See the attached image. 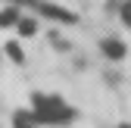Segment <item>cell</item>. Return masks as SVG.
<instances>
[{
	"mask_svg": "<svg viewBox=\"0 0 131 128\" xmlns=\"http://www.w3.org/2000/svg\"><path fill=\"white\" fill-rule=\"evenodd\" d=\"M16 19H19V9L16 6H9V9H0V25H16Z\"/></svg>",
	"mask_w": 131,
	"mask_h": 128,
	"instance_id": "6",
	"label": "cell"
},
{
	"mask_svg": "<svg viewBox=\"0 0 131 128\" xmlns=\"http://www.w3.org/2000/svg\"><path fill=\"white\" fill-rule=\"evenodd\" d=\"M13 128H35V113H13Z\"/></svg>",
	"mask_w": 131,
	"mask_h": 128,
	"instance_id": "4",
	"label": "cell"
},
{
	"mask_svg": "<svg viewBox=\"0 0 131 128\" xmlns=\"http://www.w3.org/2000/svg\"><path fill=\"white\" fill-rule=\"evenodd\" d=\"M19 3H38V0H19Z\"/></svg>",
	"mask_w": 131,
	"mask_h": 128,
	"instance_id": "8",
	"label": "cell"
},
{
	"mask_svg": "<svg viewBox=\"0 0 131 128\" xmlns=\"http://www.w3.org/2000/svg\"><path fill=\"white\" fill-rule=\"evenodd\" d=\"M16 31H19L22 38H31L38 31V25H35V19H28V16H19V19H16V25H13Z\"/></svg>",
	"mask_w": 131,
	"mask_h": 128,
	"instance_id": "3",
	"label": "cell"
},
{
	"mask_svg": "<svg viewBox=\"0 0 131 128\" xmlns=\"http://www.w3.org/2000/svg\"><path fill=\"white\" fill-rule=\"evenodd\" d=\"M100 47H103V53H106V56H109V59H119V56H122V53H125V47H122V44H119V41H103V44H100Z\"/></svg>",
	"mask_w": 131,
	"mask_h": 128,
	"instance_id": "5",
	"label": "cell"
},
{
	"mask_svg": "<svg viewBox=\"0 0 131 128\" xmlns=\"http://www.w3.org/2000/svg\"><path fill=\"white\" fill-rule=\"evenodd\" d=\"M6 53H9L13 62H22V59H25V53H22V47H19V44H6Z\"/></svg>",
	"mask_w": 131,
	"mask_h": 128,
	"instance_id": "7",
	"label": "cell"
},
{
	"mask_svg": "<svg viewBox=\"0 0 131 128\" xmlns=\"http://www.w3.org/2000/svg\"><path fill=\"white\" fill-rule=\"evenodd\" d=\"M31 103H35V119H38V122H69V119H72V109L66 106L62 100H56V97L35 94Z\"/></svg>",
	"mask_w": 131,
	"mask_h": 128,
	"instance_id": "1",
	"label": "cell"
},
{
	"mask_svg": "<svg viewBox=\"0 0 131 128\" xmlns=\"http://www.w3.org/2000/svg\"><path fill=\"white\" fill-rule=\"evenodd\" d=\"M38 9H41L44 16H50V19H56V22H75L72 13H66V9H59V6H53V3H41Z\"/></svg>",
	"mask_w": 131,
	"mask_h": 128,
	"instance_id": "2",
	"label": "cell"
}]
</instances>
